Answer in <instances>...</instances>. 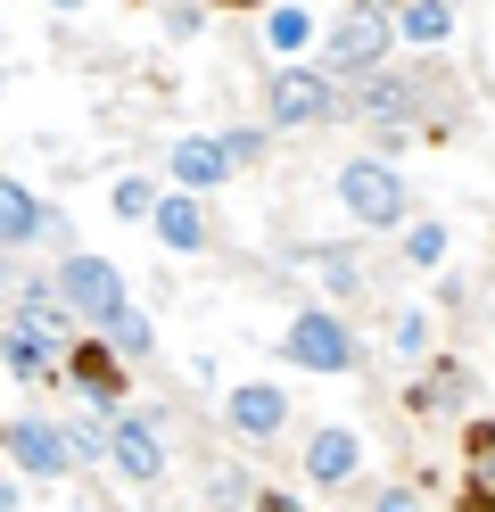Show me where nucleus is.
Segmentation results:
<instances>
[{
    "label": "nucleus",
    "instance_id": "4be33fe9",
    "mask_svg": "<svg viewBox=\"0 0 495 512\" xmlns=\"http://www.w3.org/2000/svg\"><path fill=\"white\" fill-rule=\"evenodd\" d=\"M380 512H421V496H413V488H388V496H380Z\"/></svg>",
    "mask_w": 495,
    "mask_h": 512
},
{
    "label": "nucleus",
    "instance_id": "393cba45",
    "mask_svg": "<svg viewBox=\"0 0 495 512\" xmlns=\"http://www.w3.org/2000/svg\"><path fill=\"white\" fill-rule=\"evenodd\" d=\"M50 9H83V0H50Z\"/></svg>",
    "mask_w": 495,
    "mask_h": 512
},
{
    "label": "nucleus",
    "instance_id": "9b49d317",
    "mask_svg": "<svg viewBox=\"0 0 495 512\" xmlns=\"http://www.w3.org/2000/svg\"><path fill=\"white\" fill-rule=\"evenodd\" d=\"M42 232V207H33V190H17L9 174H0V248H17Z\"/></svg>",
    "mask_w": 495,
    "mask_h": 512
},
{
    "label": "nucleus",
    "instance_id": "1a4fd4ad",
    "mask_svg": "<svg viewBox=\"0 0 495 512\" xmlns=\"http://www.w3.org/2000/svg\"><path fill=\"white\" fill-rule=\"evenodd\" d=\"M165 174H174L182 190H215L231 174V157H223V141H182L174 157H165Z\"/></svg>",
    "mask_w": 495,
    "mask_h": 512
},
{
    "label": "nucleus",
    "instance_id": "f03ea898",
    "mask_svg": "<svg viewBox=\"0 0 495 512\" xmlns=\"http://www.w3.org/2000/svg\"><path fill=\"white\" fill-rule=\"evenodd\" d=\"M380 50H388V17L380 9H347L339 25H330V67L339 75H372Z\"/></svg>",
    "mask_w": 495,
    "mask_h": 512
},
{
    "label": "nucleus",
    "instance_id": "aec40b11",
    "mask_svg": "<svg viewBox=\"0 0 495 512\" xmlns=\"http://www.w3.org/2000/svg\"><path fill=\"white\" fill-rule=\"evenodd\" d=\"M108 331H116V347H149V323H141L132 306H116V314H108Z\"/></svg>",
    "mask_w": 495,
    "mask_h": 512
},
{
    "label": "nucleus",
    "instance_id": "9d476101",
    "mask_svg": "<svg viewBox=\"0 0 495 512\" xmlns=\"http://www.w3.org/2000/svg\"><path fill=\"white\" fill-rule=\"evenodd\" d=\"M281 389H231V430H240V438H273L281 430Z\"/></svg>",
    "mask_w": 495,
    "mask_h": 512
},
{
    "label": "nucleus",
    "instance_id": "0eeeda50",
    "mask_svg": "<svg viewBox=\"0 0 495 512\" xmlns=\"http://www.w3.org/2000/svg\"><path fill=\"white\" fill-rule=\"evenodd\" d=\"M108 455L124 463V479H157L165 471V446L149 422H108Z\"/></svg>",
    "mask_w": 495,
    "mask_h": 512
},
{
    "label": "nucleus",
    "instance_id": "5701e85b",
    "mask_svg": "<svg viewBox=\"0 0 495 512\" xmlns=\"http://www.w3.org/2000/svg\"><path fill=\"white\" fill-rule=\"evenodd\" d=\"M215 9H256V0H215Z\"/></svg>",
    "mask_w": 495,
    "mask_h": 512
},
{
    "label": "nucleus",
    "instance_id": "a211bd4d",
    "mask_svg": "<svg viewBox=\"0 0 495 512\" xmlns=\"http://www.w3.org/2000/svg\"><path fill=\"white\" fill-rule=\"evenodd\" d=\"M405 256H413V265H438V256H446V223H413Z\"/></svg>",
    "mask_w": 495,
    "mask_h": 512
},
{
    "label": "nucleus",
    "instance_id": "2eb2a0df",
    "mask_svg": "<svg viewBox=\"0 0 495 512\" xmlns=\"http://www.w3.org/2000/svg\"><path fill=\"white\" fill-rule=\"evenodd\" d=\"M446 34H454L446 0H405V42H446Z\"/></svg>",
    "mask_w": 495,
    "mask_h": 512
},
{
    "label": "nucleus",
    "instance_id": "f3484780",
    "mask_svg": "<svg viewBox=\"0 0 495 512\" xmlns=\"http://www.w3.org/2000/svg\"><path fill=\"white\" fill-rule=\"evenodd\" d=\"M363 108H372V116H405V108H413V83H396V75H363Z\"/></svg>",
    "mask_w": 495,
    "mask_h": 512
},
{
    "label": "nucleus",
    "instance_id": "423d86ee",
    "mask_svg": "<svg viewBox=\"0 0 495 512\" xmlns=\"http://www.w3.org/2000/svg\"><path fill=\"white\" fill-rule=\"evenodd\" d=\"M322 116H339V100H330V75H281L273 83V124H322Z\"/></svg>",
    "mask_w": 495,
    "mask_h": 512
},
{
    "label": "nucleus",
    "instance_id": "f8f14e48",
    "mask_svg": "<svg viewBox=\"0 0 495 512\" xmlns=\"http://www.w3.org/2000/svg\"><path fill=\"white\" fill-rule=\"evenodd\" d=\"M157 240L165 248H198L207 240V215H198L190 199H157Z\"/></svg>",
    "mask_w": 495,
    "mask_h": 512
},
{
    "label": "nucleus",
    "instance_id": "6ab92c4d",
    "mask_svg": "<svg viewBox=\"0 0 495 512\" xmlns=\"http://www.w3.org/2000/svg\"><path fill=\"white\" fill-rule=\"evenodd\" d=\"M116 215H157V190L149 182H116Z\"/></svg>",
    "mask_w": 495,
    "mask_h": 512
},
{
    "label": "nucleus",
    "instance_id": "ddd939ff",
    "mask_svg": "<svg viewBox=\"0 0 495 512\" xmlns=\"http://www.w3.org/2000/svg\"><path fill=\"white\" fill-rule=\"evenodd\" d=\"M0 356H9V372H17V380H50V339L33 331V323H17V331H9V347H0Z\"/></svg>",
    "mask_w": 495,
    "mask_h": 512
},
{
    "label": "nucleus",
    "instance_id": "39448f33",
    "mask_svg": "<svg viewBox=\"0 0 495 512\" xmlns=\"http://www.w3.org/2000/svg\"><path fill=\"white\" fill-rule=\"evenodd\" d=\"M9 455L33 479H58L66 463H75V446H66V430H50V422H9Z\"/></svg>",
    "mask_w": 495,
    "mask_h": 512
},
{
    "label": "nucleus",
    "instance_id": "6e6552de",
    "mask_svg": "<svg viewBox=\"0 0 495 512\" xmlns=\"http://www.w3.org/2000/svg\"><path fill=\"white\" fill-rule=\"evenodd\" d=\"M66 372L83 380V397H91L99 413H116V397H124V372H116V356H108V347H75V356H66Z\"/></svg>",
    "mask_w": 495,
    "mask_h": 512
},
{
    "label": "nucleus",
    "instance_id": "f257e3e1",
    "mask_svg": "<svg viewBox=\"0 0 495 512\" xmlns=\"http://www.w3.org/2000/svg\"><path fill=\"white\" fill-rule=\"evenodd\" d=\"M339 199L355 223H405V182H396L380 157H355V166H339Z\"/></svg>",
    "mask_w": 495,
    "mask_h": 512
},
{
    "label": "nucleus",
    "instance_id": "20e7f679",
    "mask_svg": "<svg viewBox=\"0 0 495 512\" xmlns=\"http://www.w3.org/2000/svg\"><path fill=\"white\" fill-rule=\"evenodd\" d=\"M289 356L306 372H347L355 364V339L339 331V314H297V323H289Z\"/></svg>",
    "mask_w": 495,
    "mask_h": 512
},
{
    "label": "nucleus",
    "instance_id": "412c9836",
    "mask_svg": "<svg viewBox=\"0 0 495 512\" xmlns=\"http://www.w3.org/2000/svg\"><path fill=\"white\" fill-rule=\"evenodd\" d=\"M256 149H264V133H231V141H223V157H231V166H248Z\"/></svg>",
    "mask_w": 495,
    "mask_h": 512
},
{
    "label": "nucleus",
    "instance_id": "4468645a",
    "mask_svg": "<svg viewBox=\"0 0 495 512\" xmlns=\"http://www.w3.org/2000/svg\"><path fill=\"white\" fill-rule=\"evenodd\" d=\"M306 471H314V479H347V471H355V438H347V430H322L314 455H306Z\"/></svg>",
    "mask_w": 495,
    "mask_h": 512
},
{
    "label": "nucleus",
    "instance_id": "b1692460",
    "mask_svg": "<svg viewBox=\"0 0 495 512\" xmlns=\"http://www.w3.org/2000/svg\"><path fill=\"white\" fill-rule=\"evenodd\" d=\"M0 512H17V496H9V488H0Z\"/></svg>",
    "mask_w": 495,
    "mask_h": 512
},
{
    "label": "nucleus",
    "instance_id": "7ed1b4c3",
    "mask_svg": "<svg viewBox=\"0 0 495 512\" xmlns=\"http://www.w3.org/2000/svg\"><path fill=\"white\" fill-rule=\"evenodd\" d=\"M58 298L108 323V314L124 306V281H116V265H99V256H66V265H58Z\"/></svg>",
    "mask_w": 495,
    "mask_h": 512
},
{
    "label": "nucleus",
    "instance_id": "dca6fc26",
    "mask_svg": "<svg viewBox=\"0 0 495 512\" xmlns=\"http://www.w3.org/2000/svg\"><path fill=\"white\" fill-rule=\"evenodd\" d=\"M264 42H273L281 58H297V50L314 42V17H306V9H273V25H264Z\"/></svg>",
    "mask_w": 495,
    "mask_h": 512
}]
</instances>
